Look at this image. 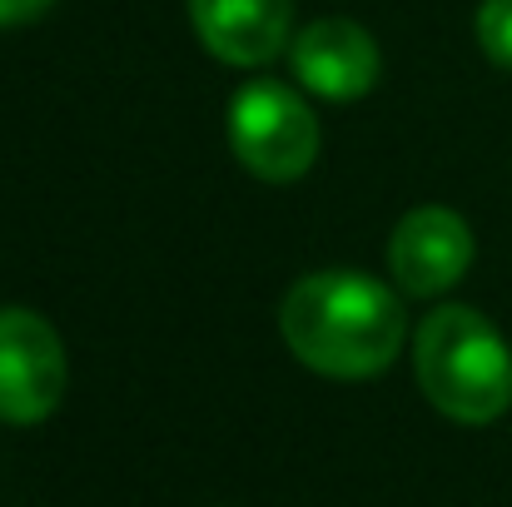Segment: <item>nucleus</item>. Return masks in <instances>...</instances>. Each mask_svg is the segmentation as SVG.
<instances>
[{"mask_svg": "<svg viewBox=\"0 0 512 507\" xmlns=\"http://www.w3.org/2000/svg\"><path fill=\"white\" fill-rule=\"evenodd\" d=\"M55 0H0V25H25L35 15H45Z\"/></svg>", "mask_w": 512, "mask_h": 507, "instance_id": "obj_9", "label": "nucleus"}, {"mask_svg": "<svg viewBox=\"0 0 512 507\" xmlns=\"http://www.w3.org/2000/svg\"><path fill=\"white\" fill-rule=\"evenodd\" d=\"M199 45L224 65H269L289 45L294 0H189Z\"/></svg>", "mask_w": 512, "mask_h": 507, "instance_id": "obj_7", "label": "nucleus"}, {"mask_svg": "<svg viewBox=\"0 0 512 507\" xmlns=\"http://www.w3.org/2000/svg\"><path fill=\"white\" fill-rule=\"evenodd\" d=\"M279 334L304 368L353 383L378 378L403 353L408 319L388 284L358 269H319L284 294Z\"/></svg>", "mask_w": 512, "mask_h": 507, "instance_id": "obj_1", "label": "nucleus"}, {"mask_svg": "<svg viewBox=\"0 0 512 507\" xmlns=\"http://www.w3.org/2000/svg\"><path fill=\"white\" fill-rule=\"evenodd\" d=\"M319 115L279 80H249L234 90L229 105V150L234 160L269 179V184H289L299 174H309L319 160Z\"/></svg>", "mask_w": 512, "mask_h": 507, "instance_id": "obj_3", "label": "nucleus"}, {"mask_svg": "<svg viewBox=\"0 0 512 507\" xmlns=\"http://www.w3.org/2000/svg\"><path fill=\"white\" fill-rule=\"evenodd\" d=\"M473 25H478V45L488 50V60L512 70V0H483Z\"/></svg>", "mask_w": 512, "mask_h": 507, "instance_id": "obj_8", "label": "nucleus"}, {"mask_svg": "<svg viewBox=\"0 0 512 507\" xmlns=\"http://www.w3.org/2000/svg\"><path fill=\"white\" fill-rule=\"evenodd\" d=\"M413 368L428 403L468 428L498 423L512 408V348L478 309L443 304L413 334Z\"/></svg>", "mask_w": 512, "mask_h": 507, "instance_id": "obj_2", "label": "nucleus"}, {"mask_svg": "<svg viewBox=\"0 0 512 507\" xmlns=\"http://www.w3.org/2000/svg\"><path fill=\"white\" fill-rule=\"evenodd\" d=\"M473 264V229L463 214L443 204L408 209L388 239V269L403 294L413 299H438L448 294Z\"/></svg>", "mask_w": 512, "mask_h": 507, "instance_id": "obj_5", "label": "nucleus"}, {"mask_svg": "<svg viewBox=\"0 0 512 507\" xmlns=\"http://www.w3.org/2000/svg\"><path fill=\"white\" fill-rule=\"evenodd\" d=\"M289 65H294L299 85L324 100H358L383 75V55H378L373 35L343 15L314 20L309 30H299L289 45Z\"/></svg>", "mask_w": 512, "mask_h": 507, "instance_id": "obj_6", "label": "nucleus"}, {"mask_svg": "<svg viewBox=\"0 0 512 507\" xmlns=\"http://www.w3.org/2000/svg\"><path fill=\"white\" fill-rule=\"evenodd\" d=\"M65 398V343L35 309H0V423H45Z\"/></svg>", "mask_w": 512, "mask_h": 507, "instance_id": "obj_4", "label": "nucleus"}]
</instances>
